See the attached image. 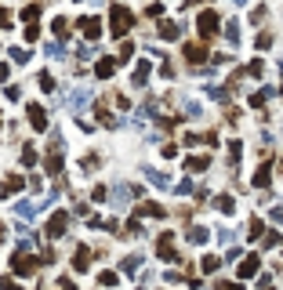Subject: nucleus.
Returning a JSON list of instances; mask_svg holds the SVG:
<instances>
[{
    "label": "nucleus",
    "mask_w": 283,
    "mask_h": 290,
    "mask_svg": "<svg viewBox=\"0 0 283 290\" xmlns=\"http://www.w3.org/2000/svg\"><path fill=\"white\" fill-rule=\"evenodd\" d=\"M109 22H113V29H109V33H113V37H123V33L134 26V15H131V8L113 4V8H109Z\"/></svg>",
    "instance_id": "nucleus-1"
},
{
    "label": "nucleus",
    "mask_w": 283,
    "mask_h": 290,
    "mask_svg": "<svg viewBox=\"0 0 283 290\" xmlns=\"http://www.w3.org/2000/svg\"><path fill=\"white\" fill-rule=\"evenodd\" d=\"M196 26H200V37H203V40H211V37L218 33V11H200Z\"/></svg>",
    "instance_id": "nucleus-2"
},
{
    "label": "nucleus",
    "mask_w": 283,
    "mask_h": 290,
    "mask_svg": "<svg viewBox=\"0 0 283 290\" xmlns=\"http://www.w3.org/2000/svg\"><path fill=\"white\" fill-rule=\"evenodd\" d=\"M156 250H160L164 261H178V254H175V239H171V232H160V243H156Z\"/></svg>",
    "instance_id": "nucleus-3"
},
{
    "label": "nucleus",
    "mask_w": 283,
    "mask_h": 290,
    "mask_svg": "<svg viewBox=\"0 0 283 290\" xmlns=\"http://www.w3.org/2000/svg\"><path fill=\"white\" fill-rule=\"evenodd\" d=\"M250 276H258V257L254 254H247L240 261V279H250Z\"/></svg>",
    "instance_id": "nucleus-4"
},
{
    "label": "nucleus",
    "mask_w": 283,
    "mask_h": 290,
    "mask_svg": "<svg viewBox=\"0 0 283 290\" xmlns=\"http://www.w3.org/2000/svg\"><path fill=\"white\" fill-rule=\"evenodd\" d=\"M80 29H84V37L94 40V37L102 33V22H98V19H80Z\"/></svg>",
    "instance_id": "nucleus-5"
},
{
    "label": "nucleus",
    "mask_w": 283,
    "mask_h": 290,
    "mask_svg": "<svg viewBox=\"0 0 283 290\" xmlns=\"http://www.w3.org/2000/svg\"><path fill=\"white\" fill-rule=\"evenodd\" d=\"M185 58H189V62H203V44H185Z\"/></svg>",
    "instance_id": "nucleus-6"
},
{
    "label": "nucleus",
    "mask_w": 283,
    "mask_h": 290,
    "mask_svg": "<svg viewBox=\"0 0 283 290\" xmlns=\"http://www.w3.org/2000/svg\"><path fill=\"white\" fill-rule=\"evenodd\" d=\"M66 221H69L66 214H55L51 225H47V232H51V236H62V232H66Z\"/></svg>",
    "instance_id": "nucleus-7"
},
{
    "label": "nucleus",
    "mask_w": 283,
    "mask_h": 290,
    "mask_svg": "<svg viewBox=\"0 0 283 290\" xmlns=\"http://www.w3.org/2000/svg\"><path fill=\"white\" fill-rule=\"evenodd\" d=\"M185 167H189V171H207L211 160H207V156H189V160H185Z\"/></svg>",
    "instance_id": "nucleus-8"
},
{
    "label": "nucleus",
    "mask_w": 283,
    "mask_h": 290,
    "mask_svg": "<svg viewBox=\"0 0 283 290\" xmlns=\"http://www.w3.org/2000/svg\"><path fill=\"white\" fill-rule=\"evenodd\" d=\"M269 174H272V171H269V163H265V167H258V174H254V185H258V189H265V185H269Z\"/></svg>",
    "instance_id": "nucleus-9"
},
{
    "label": "nucleus",
    "mask_w": 283,
    "mask_h": 290,
    "mask_svg": "<svg viewBox=\"0 0 283 290\" xmlns=\"http://www.w3.org/2000/svg\"><path fill=\"white\" fill-rule=\"evenodd\" d=\"M160 37H164V40H178V26H175V22H164V26H160Z\"/></svg>",
    "instance_id": "nucleus-10"
},
{
    "label": "nucleus",
    "mask_w": 283,
    "mask_h": 290,
    "mask_svg": "<svg viewBox=\"0 0 283 290\" xmlns=\"http://www.w3.org/2000/svg\"><path fill=\"white\" fill-rule=\"evenodd\" d=\"M146 76H149V62H138V69H134V87L146 84Z\"/></svg>",
    "instance_id": "nucleus-11"
},
{
    "label": "nucleus",
    "mask_w": 283,
    "mask_h": 290,
    "mask_svg": "<svg viewBox=\"0 0 283 290\" xmlns=\"http://www.w3.org/2000/svg\"><path fill=\"white\" fill-rule=\"evenodd\" d=\"M29 116H33V127H44L47 120H44V109L40 105H29Z\"/></svg>",
    "instance_id": "nucleus-12"
},
{
    "label": "nucleus",
    "mask_w": 283,
    "mask_h": 290,
    "mask_svg": "<svg viewBox=\"0 0 283 290\" xmlns=\"http://www.w3.org/2000/svg\"><path fill=\"white\" fill-rule=\"evenodd\" d=\"M15 261H19V265H15L19 272H33V268H37V261H33V257H15Z\"/></svg>",
    "instance_id": "nucleus-13"
},
{
    "label": "nucleus",
    "mask_w": 283,
    "mask_h": 290,
    "mask_svg": "<svg viewBox=\"0 0 283 290\" xmlns=\"http://www.w3.org/2000/svg\"><path fill=\"white\" fill-rule=\"evenodd\" d=\"M214 207H222L225 214H232V207H236V203H232V196H218V200H214Z\"/></svg>",
    "instance_id": "nucleus-14"
},
{
    "label": "nucleus",
    "mask_w": 283,
    "mask_h": 290,
    "mask_svg": "<svg viewBox=\"0 0 283 290\" xmlns=\"http://www.w3.org/2000/svg\"><path fill=\"white\" fill-rule=\"evenodd\" d=\"M225 40H229V44L240 40V26H236V22H229V26H225Z\"/></svg>",
    "instance_id": "nucleus-15"
},
{
    "label": "nucleus",
    "mask_w": 283,
    "mask_h": 290,
    "mask_svg": "<svg viewBox=\"0 0 283 290\" xmlns=\"http://www.w3.org/2000/svg\"><path fill=\"white\" fill-rule=\"evenodd\" d=\"M247 228H250L247 236H250V239H258V236H261V218H250V225H247Z\"/></svg>",
    "instance_id": "nucleus-16"
},
{
    "label": "nucleus",
    "mask_w": 283,
    "mask_h": 290,
    "mask_svg": "<svg viewBox=\"0 0 283 290\" xmlns=\"http://www.w3.org/2000/svg\"><path fill=\"white\" fill-rule=\"evenodd\" d=\"M218 265H222V261H218V257H214V254H207V257H203V272H214Z\"/></svg>",
    "instance_id": "nucleus-17"
},
{
    "label": "nucleus",
    "mask_w": 283,
    "mask_h": 290,
    "mask_svg": "<svg viewBox=\"0 0 283 290\" xmlns=\"http://www.w3.org/2000/svg\"><path fill=\"white\" fill-rule=\"evenodd\" d=\"M87 257H91V254H87V247L76 250V268H87Z\"/></svg>",
    "instance_id": "nucleus-18"
},
{
    "label": "nucleus",
    "mask_w": 283,
    "mask_h": 290,
    "mask_svg": "<svg viewBox=\"0 0 283 290\" xmlns=\"http://www.w3.org/2000/svg\"><path fill=\"white\" fill-rule=\"evenodd\" d=\"M113 69H116V66L109 62V58H105V62H98V76H113Z\"/></svg>",
    "instance_id": "nucleus-19"
},
{
    "label": "nucleus",
    "mask_w": 283,
    "mask_h": 290,
    "mask_svg": "<svg viewBox=\"0 0 283 290\" xmlns=\"http://www.w3.org/2000/svg\"><path fill=\"white\" fill-rule=\"evenodd\" d=\"M189 239H193V243H203V239H207V228H193V232H189Z\"/></svg>",
    "instance_id": "nucleus-20"
},
{
    "label": "nucleus",
    "mask_w": 283,
    "mask_h": 290,
    "mask_svg": "<svg viewBox=\"0 0 283 290\" xmlns=\"http://www.w3.org/2000/svg\"><path fill=\"white\" fill-rule=\"evenodd\" d=\"M218 290H240L236 283H218Z\"/></svg>",
    "instance_id": "nucleus-21"
},
{
    "label": "nucleus",
    "mask_w": 283,
    "mask_h": 290,
    "mask_svg": "<svg viewBox=\"0 0 283 290\" xmlns=\"http://www.w3.org/2000/svg\"><path fill=\"white\" fill-rule=\"evenodd\" d=\"M189 4H203V0H185V8H189Z\"/></svg>",
    "instance_id": "nucleus-22"
},
{
    "label": "nucleus",
    "mask_w": 283,
    "mask_h": 290,
    "mask_svg": "<svg viewBox=\"0 0 283 290\" xmlns=\"http://www.w3.org/2000/svg\"><path fill=\"white\" fill-rule=\"evenodd\" d=\"M232 4H243V0H232Z\"/></svg>",
    "instance_id": "nucleus-23"
},
{
    "label": "nucleus",
    "mask_w": 283,
    "mask_h": 290,
    "mask_svg": "<svg viewBox=\"0 0 283 290\" xmlns=\"http://www.w3.org/2000/svg\"><path fill=\"white\" fill-rule=\"evenodd\" d=\"M279 91H283V87H279Z\"/></svg>",
    "instance_id": "nucleus-24"
}]
</instances>
